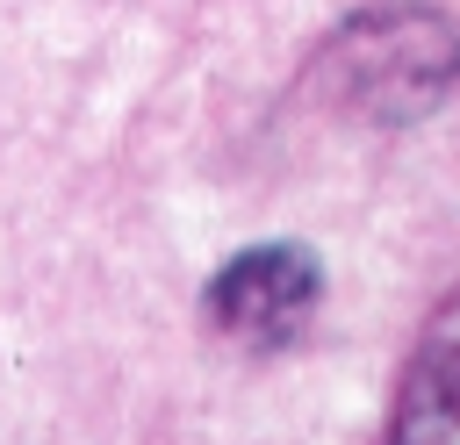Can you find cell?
Returning a JSON list of instances; mask_svg holds the SVG:
<instances>
[{
    "instance_id": "6da1fadb",
    "label": "cell",
    "mask_w": 460,
    "mask_h": 445,
    "mask_svg": "<svg viewBox=\"0 0 460 445\" xmlns=\"http://www.w3.org/2000/svg\"><path fill=\"white\" fill-rule=\"evenodd\" d=\"M316 301V258L295 251V244H266V251H244L216 273L208 287V316L216 330L244 337V345H280L302 309Z\"/></svg>"
},
{
    "instance_id": "7a4b0ae2",
    "label": "cell",
    "mask_w": 460,
    "mask_h": 445,
    "mask_svg": "<svg viewBox=\"0 0 460 445\" xmlns=\"http://www.w3.org/2000/svg\"><path fill=\"white\" fill-rule=\"evenodd\" d=\"M388 445H460V301H446L402 373Z\"/></svg>"
}]
</instances>
